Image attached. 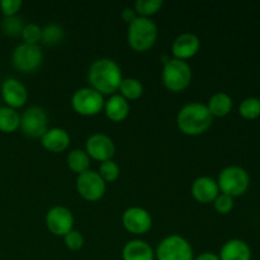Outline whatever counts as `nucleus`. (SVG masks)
<instances>
[{"instance_id":"f257e3e1","label":"nucleus","mask_w":260,"mask_h":260,"mask_svg":"<svg viewBox=\"0 0 260 260\" xmlns=\"http://www.w3.org/2000/svg\"><path fill=\"white\" fill-rule=\"evenodd\" d=\"M122 79V70L118 63L108 57L98 58L93 61L88 71V80L90 83V88L103 95L109 94L113 95L118 91L119 84Z\"/></svg>"},{"instance_id":"f03ea898","label":"nucleus","mask_w":260,"mask_h":260,"mask_svg":"<svg viewBox=\"0 0 260 260\" xmlns=\"http://www.w3.org/2000/svg\"><path fill=\"white\" fill-rule=\"evenodd\" d=\"M213 117L206 104L200 102H189L184 104L177 113V126L184 135L198 136L212 126Z\"/></svg>"},{"instance_id":"7ed1b4c3","label":"nucleus","mask_w":260,"mask_h":260,"mask_svg":"<svg viewBox=\"0 0 260 260\" xmlns=\"http://www.w3.org/2000/svg\"><path fill=\"white\" fill-rule=\"evenodd\" d=\"M157 35V25L151 18L137 17L127 28V42L132 50L145 52L155 45Z\"/></svg>"},{"instance_id":"20e7f679","label":"nucleus","mask_w":260,"mask_h":260,"mask_svg":"<svg viewBox=\"0 0 260 260\" xmlns=\"http://www.w3.org/2000/svg\"><path fill=\"white\" fill-rule=\"evenodd\" d=\"M161 80L168 90L179 93L189 86L192 81V68L187 61L169 58L165 61L162 68Z\"/></svg>"},{"instance_id":"39448f33","label":"nucleus","mask_w":260,"mask_h":260,"mask_svg":"<svg viewBox=\"0 0 260 260\" xmlns=\"http://www.w3.org/2000/svg\"><path fill=\"white\" fill-rule=\"evenodd\" d=\"M220 193L230 197H240L248 192L250 187V175L239 165H229L223 168L217 178Z\"/></svg>"},{"instance_id":"423d86ee","label":"nucleus","mask_w":260,"mask_h":260,"mask_svg":"<svg viewBox=\"0 0 260 260\" xmlns=\"http://www.w3.org/2000/svg\"><path fill=\"white\" fill-rule=\"evenodd\" d=\"M155 258L157 260H193L192 244L178 234L168 235L157 244L155 249Z\"/></svg>"},{"instance_id":"0eeeda50","label":"nucleus","mask_w":260,"mask_h":260,"mask_svg":"<svg viewBox=\"0 0 260 260\" xmlns=\"http://www.w3.org/2000/svg\"><path fill=\"white\" fill-rule=\"evenodd\" d=\"M104 96L90 86L78 89L71 96V107L81 116L91 117L104 108Z\"/></svg>"},{"instance_id":"6e6552de","label":"nucleus","mask_w":260,"mask_h":260,"mask_svg":"<svg viewBox=\"0 0 260 260\" xmlns=\"http://www.w3.org/2000/svg\"><path fill=\"white\" fill-rule=\"evenodd\" d=\"M20 129L32 139H41L48 129L47 112L40 106H30L20 114Z\"/></svg>"},{"instance_id":"1a4fd4ad","label":"nucleus","mask_w":260,"mask_h":260,"mask_svg":"<svg viewBox=\"0 0 260 260\" xmlns=\"http://www.w3.org/2000/svg\"><path fill=\"white\" fill-rule=\"evenodd\" d=\"M43 61V52L38 45L19 43L12 53V62L20 73H33Z\"/></svg>"},{"instance_id":"9d476101","label":"nucleus","mask_w":260,"mask_h":260,"mask_svg":"<svg viewBox=\"0 0 260 260\" xmlns=\"http://www.w3.org/2000/svg\"><path fill=\"white\" fill-rule=\"evenodd\" d=\"M107 183L104 182L95 170H86L76 178V190L84 200L89 202L99 201L104 196Z\"/></svg>"},{"instance_id":"9b49d317","label":"nucleus","mask_w":260,"mask_h":260,"mask_svg":"<svg viewBox=\"0 0 260 260\" xmlns=\"http://www.w3.org/2000/svg\"><path fill=\"white\" fill-rule=\"evenodd\" d=\"M45 222L53 235L63 238L66 234L74 230L75 218L73 212L65 206H53L46 213Z\"/></svg>"},{"instance_id":"f8f14e48","label":"nucleus","mask_w":260,"mask_h":260,"mask_svg":"<svg viewBox=\"0 0 260 260\" xmlns=\"http://www.w3.org/2000/svg\"><path fill=\"white\" fill-rule=\"evenodd\" d=\"M122 225L134 235H144L152 226V217L150 212L139 206H132L122 213Z\"/></svg>"},{"instance_id":"ddd939ff","label":"nucleus","mask_w":260,"mask_h":260,"mask_svg":"<svg viewBox=\"0 0 260 260\" xmlns=\"http://www.w3.org/2000/svg\"><path fill=\"white\" fill-rule=\"evenodd\" d=\"M85 152L90 159L103 162L113 159L116 154V145L108 135L98 132L88 137L85 142Z\"/></svg>"},{"instance_id":"4468645a","label":"nucleus","mask_w":260,"mask_h":260,"mask_svg":"<svg viewBox=\"0 0 260 260\" xmlns=\"http://www.w3.org/2000/svg\"><path fill=\"white\" fill-rule=\"evenodd\" d=\"M2 96L10 108H20L28 101V90L24 84L15 78H8L2 84Z\"/></svg>"},{"instance_id":"2eb2a0df","label":"nucleus","mask_w":260,"mask_h":260,"mask_svg":"<svg viewBox=\"0 0 260 260\" xmlns=\"http://www.w3.org/2000/svg\"><path fill=\"white\" fill-rule=\"evenodd\" d=\"M190 193L197 202L207 205V203H212L220 194V188L216 179L208 175H201L193 180Z\"/></svg>"},{"instance_id":"dca6fc26","label":"nucleus","mask_w":260,"mask_h":260,"mask_svg":"<svg viewBox=\"0 0 260 260\" xmlns=\"http://www.w3.org/2000/svg\"><path fill=\"white\" fill-rule=\"evenodd\" d=\"M201 41L197 35L190 32L180 33L179 36L175 37V40L172 43V52L174 55V58L179 60H188L193 57L196 53L200 51Z\"/></svg>"},{"instance_id":"f3484780","label":"nucleus","mask_w":260,"mask_h":260,"mask_svg":"<svg viewBox=\"0 0 260 260\" xmlns=\"http://www.w3.org/2000/svg\"><path fill=\"white\" fill-rule=\"evenodd\" d=\"M70 135L66 129L61 127H52L48 128L41 137V144L46 150L51 152H62L70 145Z\"/></svg>"},{"instance_id":"a211bd4d","label":"nucleus","mask_w":260,"mask_h":260,"mask_svg":"<svg viewBox=\"0 0 260 260\" xmlns=\"http://www.w3.org/2000/svg\"><path fill=\"white\" fill-rule=\"evenodd\" d=\"M220 260H251V249L241 239L228 240L220 249Z\"/></svg>"},{"instance_id":"6ab92c4d","label":"nucleus","mask_w":260,"mask_h":260,"mask_svg":"<svg viewBox=\"0 0 260 260\" xmlns=\"http://www.w3.org/2000/svg\"><path fill=\"white\" fill-rule=\"evenodd\" d=\"M155 250L149 243L140 239L127 241L122 248V260H154Z\"/></svg>"},{"instance_id":"aec40b11","label":"nucleus","mask_w":260,"mask_h":260,"mask_svg":"<svg viewBox=\"0 0 260 260\" xmlns=\"http://www.w3.org/2000/svg\"><path fill=\"white\" fill-rule=\"evenodd\" d=\"M106 116L113 122H122L129 113V103L121 94H113L104 102Z\"/></svg>"},{"instance_id":"412c9836","label":"nucleus","mask_w":260,"mask_h":260,"mask_svg":"<svg viewBox=\"0 0 260 260\" xmlns=\"http://www.w3.org/2000/svg\"><path fill=\"white\" fill-rule=\"evenodd\" d=\"M206 107H207V109L210 111L212 117H225L233 109L234 102L233 98L228 93L218 91V93H215L213 95H211Z\"/></svg>"},{"instance_id":"4be33fe9","label":"nucleus","mask_w":260,"mask_h":260,"mask_svg":"<svg viewBox=\"0 0 260 260\" xmlns=\"http://www.w3.org/2000/svg\"><path fill=\"white\" fill-rule=\"evenodd\" d=\"M20 127V114L17 109L8 106L0 107V131L5 134L15 132Z\"/></svg>"},{"instance_id":"5701e85b","label":"nucleus","mask_w":260,"mask_h":260,"mask_svg":"<svg viewBox=\"0 0 260 260\" xmlns=\"http://www.w3.org/2000/svg\"><path fill=\"white\" fill-rule=\"evenodd\" d=\"M66 161H68V167L70 168V170H73L78 175L89 170V167H90V157L86 154L85 150L81 149L71 150Z\"/></svg>"},{"instance_id":"b1692460","label":"nucleus","mask_w":260,"mask_h":260,"mask_svg":"<svg viewBox=\"0 0 260 260\" xmlns=\"http://www.w3.org/2000/svg\"><path fill=\"white\" fill-rule=\"evenodd\" d=\"M119 94L127 101L139 99L144 94V85L136 78H124L119 84Z\"/></svg>"},{"instance_id":"393cba45","label":"nucleus","mask_w":260,"mask_h":260,"mask_svg":"<svg viewBox=\"0 0 260 260\" xmlns=\"http://www.w3.org/2000/svg\"><path fill=\"white\" fill-rule=\"evenodd\" d=\"M63 35V28L62 25L58 23L51 22L42 27V37H41V42L46 46H55L62 41Z\"/></svg>"},{"instance_id":"a878e982","label":"nucleus","mask_w":260,"mask_h":260,"mask_svg":"<svg viewBox=\"0 0 260 260\" xmlns=\"http://www.w3.org/2000/svg\"><path fill=\"white\" fill-rule=\"evenodd\" d=\"M164 5L162 0H137L134 5L139 17L150 18L151 15L156 14Z\"/></svg>"},{"instance_id":"bb28decb","label":"nucleus","mask_w":260,"mask_h":260,"mask_svg":"<svg viewBox=\"0 0 260 260\" xmlns=\"http://www.w3.org/2000/svg\"><path fill=\"white\" fill-rule=\"evenodd\" d=\"M24 22L23 18L19 15H12V17H4L2 20V30L4 35L9 36V37H17V36L22 35V30L24 28Z\"/></svg>"},{"instance_id":"cd10ccee","label":"nucleus","mask_w":260,"mask_h":260,"mask_svg":"<svg viewBox=\"0 0 260 260\" xmlns=\"http://www.w3.org/2000/svg\"><path fill=\"white\" fill-rule=\"evenodd\" d=\"M239 113L245 119H255L260 117V99L249 96L239 106Z\"/></svg>"},{"instance_id":"c85d7f7f","label":"nucleus","mask_w":260,"mask_h":260,"mask_svg":"<svg viewBox=\"0 0 260 260\" xmlns=\"http://www.w3.org/2000/svg\"><path fill=\"white\" fill-rule=\"evenodd\" d=\"M119 173H121V169H119L118 164L113 159L106 160V161L101 162V165H99L98 174L101 175V178L106 183H111L118 179Z\"/></svg>"},{"instance_id":"c756f323","label":"nucleus","mask_w":260,"mask_h":260,"mask_svg":"<svg viewBox=\"0 0 260 260\" xmlns=\"http://www.w3.org/2000/svg\"><path fill=\"white\" fill-rule=\"evenodd\" d=\"M20 36H22L24 43L38 45L41 42V37H42V27H40L37 23H27Z\"/></svg>"},{"instance_id":"7c9ffc66","label":"nucleus","mask_w":260,"mask_h":260,"mask_svg":"<svg viewBox=\"0 0 260 260\" xmlns=\"http://www.w3.org/2000/svg\"><path fill=\"white\" fill-rule=\"evenodd\" d=\"M63 243H65V246L69 249V250H80L84 246V243H85V239H84V235L78 230H71L70 233L66 234L63 236Z\"/></svg>"},{"instance_id":"2f4dec72","label":"nucleus","mask_w":260,"mask_h":260,"mask_svg":"<svg viewBox=\"0 0 260 260\" xmlns=\"http://www.w3.org/2000/svg\"><path fill=\"white\" fill-rule=\"evenodd\" d=\"M212 203L215 211L220 215H228L234 208V198L228 194H223V193H220Z\"/></svg>"},{"instance_id":"473e14b6","label":"nucleus","mask_w":260,"mask_h":260,"mask_svg":"<svg viewBox=\"0 0 260 260\" xmlns=\"http://www.w3.org/2000/svg\"><path fill=\"white\" fill-rule=\"evenodd\" d=\"M22 5V0H2L0 2V9H2L4 17H12V15L18 14Z\"/></svg>"},{"instance_id":"72a5a7b5","label":"nucleus","mask_w":260,"mask_h":260,"mask_svg":"<svg viewBox=\"0 0 260 260\" xmlns=\"http://www.w3.org/2000/svg\"><path fill=\"white\" fill-rule=\"evenodd\" d=\"M121 17H122V19L127 23V24H129V23H131L132 20L136 19L139 15H137L136 10L134 9V7H126V8H123V10H122Z\"/></svg>"},{"instance_id":"f704fd0d","label":"nucleus","mask_w":260,"mask_h":260,"mask_svg":"<svg viewBox=\"0 0 260 260\" xmlns=\"http://www.w3.org/2000/svg\"><path fill=\"white\" fill-rule=\"evenodd\" d=\"M193 260H220V258H218V254L211 253V251H206V253H202L198 256H196Z\"/></svg>"}]
</instances>
